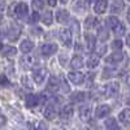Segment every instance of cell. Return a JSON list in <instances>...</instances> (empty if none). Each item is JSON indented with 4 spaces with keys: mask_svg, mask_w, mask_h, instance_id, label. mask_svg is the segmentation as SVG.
Instances as JSON below:
<instances>
[{
    "mask_svg": "<svg viewBox=\"0 0 130 130\" xmlns=\"http://www.w3.org/2000/svg\"><path fill=\"white\" fill-rule=\"evenodd\" d=\"M59 50L56 43H46V44H42L40 47V53L44 57H48V56H52L53 53H56Z\"/></svg>",
    "mask_w": 130,
    "mask_h": 130,
    "instance_id": "cell-1",
    "label": "cell"
},
{
    "mask_svg": "<svg viewBox=\"0 0 130 130\" xmlns=\"http://www.w3.org/2000/svg\"><path fill=\"white\" fill-rule=\"evenodd\" d=\"M29 13V7L26 3H17L14 7V14L17 18H25Z\"/></svg>",
    "mask_w": 130,
    "mask_h": 130,
    "instance_id": "cell-2",
    "label": "cell"
},
{
    "mask_svg": "<svg viewBox=\"0 0 130 130\" xmlns=\"http://www.w3.org/2000/svg\"><path fill=\"white\" fill-rule=\"evenodd\" d=\"M59 37H60V40L64 43L65 46H72V31L67 27H64L59 31Z\"/></svg>",
    "mask_w": 130,
    "mask_h": 130,
    "instance_id": "cell-3",
    "label": "cell"
},
{
    "mask_svg": "<svg viewBox=\"0 0 130 130\" xmlns=\"http://www.w3.org/2000/svg\"><path fill=\"white\" fill-rule=\"evenodd\" d=\"M68 77H69L70 82H72L73 85H75V86L82 85V83H83V79H85V75H83V73H81V72H70V73L68 74Z\"/></svg>",
    "mask_w": 130,
    "mask_h": 130,
    "instance_id": "cell-4",
    "label": "cell"
},
{
    "mask_svg": "<svg viewBox=\"0 0 130 130\" xmlns=\"http://www.w3.org/2000/svg\"><path fill=\"white\" fill-rule=\"evenodd\" d=\"M122 60H124V53H122L121 51H115L112 55H109V56L105 59V61H107L108 64H113V65L121 62Z\"/></svg>",
    "mask_w": 130,
    "mask_h": 130,
    "instance_id": "cell-5",
    "label": "cell"
},
{
    "mask_svg": "<svg viewBox=\"0 0 130 130\" xmlns=\"http://www.w3.org/2000/svg\"><path fill=\"white\" fill-rule=\"evenodd\" d=\"M109 113H111V107L107 105V104H102L95 109V117L96 118H104Z\"/></svg>",
    "mask_w": 130,
    "mask_h": 130,
    "instance_id": "cell-6",
    "label": "cell"
},
{
    "mask_svg": "<svg viewBox=\"0 0 130 130\" xmlns=\"http://www.w3.org/2000/svg\"><path fill=\"white\" fill-rule=\"evenodd\" d=\"M79 117L82 121H89L91 117V105L90 104H85L79 107Z\"/></svg>",
    "mask_w": 130,
    "mask_h": 130,
    "instance_id": "cell-7",
    "label": "cell"
},
{
    "mask_svg": "<svg viewBox=\"0 0 130 130\" xmlns=\"http://www.w3.org/2000/svg\"><path fill=\"white\" fill-rule=\"evenodd\" d=\"M46 74H47V70L44 68H37L35 70H32V78L37 83H42L46 78Z\"/></svg>",
    "mask_w": 130,
    "mask_h": 130,
    "instance_id": "cell-8",
    "label": "cell"
},
{
    "mask_svg": "<svg viewBox=\"0 0 130 130\" xmlns=\"http://www.w3.org/2000/svg\"><path fill=\"white\" fill-rule=\"evenodd\" d=\"M57 116V109H56V105L53 103H50L46 108H44V117L47 120H53Z\"/></svg>",
    "mask_w": 130,
    "mask_h": 130,
    "instance_id": "cell-9",
    "label": "cell"
},
{
    "mask_svg": "<svg viewBox=\"0 0 130 130\" xmlns=\"http://www.w3.org/2000/svg\"><path fill=\"white\" fill-rule=\"evenodd\" d=\"M69 18H70V16L67 9H59L56 12V21L59 24H67Z\"/></svg>",
    "mask_w": 130,
    "mask_h": 130,
    "instance_id": "cell-10",
    "label": "cell"
},
{
    "mask_svg": "<svg viewBox=\"0 0 130 130\" xmlns=\"http://www.w3.org/2000/svg\"><path fill=\"white\" fill-rule=\"evenodd\" d=\"M59 87H60V82L57 81V78L56 77H51L48 83H47V86H46V91L47 92H56L59 90Z\"/></svg>",
    "mask_w": 130,
    "mask_h": 130,
    "instance_id": "cell-11",
    "label": "cell"
},
{
    "mask_svg": "<svg viewBox=\"0 0 130 130\" xmlns=\"http://www.w3.org/2000/svg\"><path fill=\"white\" fill-rule=\"evenodd\" d=\"M107 7H108V2H105V0H98L94 4V12L98 14H103L107 10Z\"/></svg>",
    "mask_w": 130,
    "mask_h": 130,
    "instance_id": "cell-12",
    "label": "cell"
},
{
    "mask_svg": "<svg viewBox=\"0 0 130 130\" xmlns=\"http://www.w3.org/2000/svg\"><path fill=\"white\" fill-rule=\"evenodd\" d=\"M118 91H120V86H118L117 82H112L108 85V87H107V95L108 96H111V98H115L118 95Z\"/></svg>",
    "mask_w": 130,
    "mask_h": 130,
    "instance_id": "cell-13",
    "label": "cell"
},
{
    "mask_svg": "<svg viewBox=\"0 0 130 130\" xmlns=\"http://www.w3.org/2000/svg\"><path fill=\"white\" fill-rule=\"evenodd\" d=\"M39 95H37V94H29L27 95V98H26V105L29 107V108H32V107H37L40 102H39Z\"/></svg>",
    "mask_w": 130,
    "mask_h": 130,
    "instance_id": "cell-14",
    "label": "cell"
},
{
    "mask_svg": "<svg viewBox=\"0 0 130 130\" xmlns=\"http://www.w3.org/2000/svg\"><path fill=\"white\" fill-rule=\"evenodd\" d=\"M86 99H87V94L83 91H77L70 95V100L74 103H83Z\"/></svg>",
    "mask_w": 130,
    "mask_h": 130,
    "instance_id": "cell-15",
    "label": "cell"
},
{
    "mask_svg": "<svg viewBox=\"0 0 130 130\" xmlns=\"http://www.w3.org/2000/svg\"><path fill=\"white\" fill-rule=\"evenodd\" d=\"M74 113V108L72 104H67V105H64L62 108V111H61V118L62 120H69V118L73 116Z\"/></svg>",
    "mask_w": 130,
    "mask_h": 130,
    "instance_id": "cell-16",
    "label": "cell"
},
{
    "mask_svg": "<svg viewBox=\"0 0 130 130\" xmlns=\"http://www.w3.org/2000/svg\"><path fill=\"white\" fill-rule=\"evenodd\" d=\"M32 48H34V43L29 39H24L22 42L20 43V50L22 53H29Z\"/></svg>",
    "mask_w": 130,
    "mask_h": 130,
    "instance_id": "cell-17",
    "label": "cell"
},
{
    "mask_svg": "<svg viewBox=\"0 0 130 130\" xmlns=\"http://www.w3.org/2000/svg\"><path fill=\"white\" fill-rule=\"evenodd\" d=\"M118 118H120V121L125 125H130V109L129 108H125L120 112L118 115Z\"/></svg>",
    "mask_w": 130,
    "mask_h": 130,
    "instance_id": "cell-18",
    "label": "cell"
},
{
    "mask_svg": "<svg viewBox=\"0 0 130 130\" xmlns=\"http://www.w3.org/2000/svg\"><path fill=\"white\" fill-rule=\"evenodd\" d=\"M70 65H72L73 69H81L85 65V62H83V59L81 56H73L72 61H70Z\"/></svg>",
    "mask_w": 130,
    "mask_h": 130,
    "instance_id": "cell-19",
    "label": "cell"
},
{
    "mask_svg": "<svg viewBox=\"0 0 130 130\" xmlns=\"http://www.w3.org/2000/svg\"><path fill=\"white\" fill-rule=\"evenodd\" d=\"M120 24H121L120 20H118L116 16H109V17L107 18V26L109 27L111 30H115Z\"/></svg>",
    "mask_w": 130,
    "mask_h": 130,
    "instance_id": "cell-20",
    "label": "cell"
},
{
    "mask_svg": "<svg viewBox=\"0 0 130 130\" xmlns=\"http://www.w3.org/2000/svg\"><path fill=\"white\" fill-rule=\"evenodd\" d=\"M2 53L5 57H14L16 53H17V48H14L12 46H7V47H3Z\"/></svg>",
    "mask_w": 130,
    "mask_h": 130,
    "instance_id": "cell-21",
    "label": "cell"
},
{
    "mask_svg": "<svg viewBox=\"0 0 130 130\" xmlns=\"http://www.w3.org/2000/svg\"><path fill=\"white\" fill-rule=\"evenodd\" d=\"M52 20H53V16H52L51 10H46V12L43 13V16L40 17V21H42L44 25H47V26H50V25L52 24Z\"/></svg>",
    "mask_w": 130,
    "mask_h": 130,
    "instance_id": "cell-22",
    "label": "cell"
},
{
    "mask_svg": "<svg viewBox=\"0 0 130 130\" xmlns=\"http://www.w3.org/2000/svg\"><path fill=\"white\" fill-rule=\"evenodd\" d=\"M124 5H125L124 2H118V0H117V2H113L111 4V12L112 13H120V12H122Z\"/></svg>",
    "mask_w": 130,
    "mask_h": 130,
    "instance_id": "cell-23",
    "label": "cell"
},
{
    "mask_svg": "<svg viewBox=\"0 0 130 130\" xmlns=\"http://www.w3.org/2000/svg\"><path fill=\"white\" fill-rule=\"evenodd\" d=\"M99 62H100L99 57H98L96 55H91V56L87 59V62H86V65H87L90 69H94V68H96L98 65H99Z\"/></svg>",
    "mask_w": 130,
    "mask_h": 130,
    "instance_id": "cell-24",
    "label": "cell"
},
{
    "mask_svg": "<svg viewBox=\"0 0 130 130\" xmlns=\"http://www.w3.org/2000/svg\"><path fill=\"white\" fill-rule=\"evenodd\" d=\"M24 64L26 65L27 68H31L32 65H35V62H37V57L34 56V55H26L25 57H24Z\"/></svg>",
    "mask_w": 130,
    "mask_h": 130,
    "instance_id": "cell-25",
    "label": "cell"
},
{
    "mask_svg": "<svg viewBox=\"0 0 130 130\" xmlns=\"http://www.w3.org/2000/svg\"><path fill=\"white\" fill-rule=\"evenodd\" d=\"M85 39H86V43H87V50L92 51L95 48V37L91 35V34H87L85 37Z\"/></svg>",
    "mask_w": 130,
    "mask_h": 130,
    "instance_id": "cell-26",
    "label": "cell"
},
{
    "mask_svg": "<svg viewBox=\"0 0 130 130\" xmlns=\"http://www.w3.org/2000/svg\"><path fill=\"white\" fill-rule=\"evenodd\" d=\"M105 127L108 130H118V125H117L115 118H108V120H105Z\"/></svg>",
    "mask_w": 130,
    "mask_h": 130,
    "instance_id": "cell-27",
    "label": "cell"
},
{
    "mask_svg": "<svg viewBox=\"0 0 130 130\" xmlns=\"http://www.w3.org/2000/svg\"><path fill=\"white\" fill-rule=\"evenodd\" d=\"M20 35V30L17 27H10L8 30V38L9 39H12V40H16Z\"/></svg>",
    "mask_w": 130,
    "mask_h": 130,
    "instance_id": "cell-28",
    "label": "cell"
},
{
    "mask_svg": "<svg viewBox=\"0 0 130 130\" xmlns=\"http://www.w3.org/2000/svg\"><path fill=\"white\" fill-rule=\"evenodd\" d=\"M108 37H109V35H108V31L105 29H103V27L98 29V38H99V40L104 42V40L108 39Z\"/></svg>",
    "mask_w": 130,
    "mask_h": 130,
    "instance_id": "cell-29",
    "label": "cell"
},
{
    "mask_svg": "<svg viewBox=\"0 0 130 130\" xmlns=\"http://www.w3.org/2000/svg\"><path fill=\"white\" fill-rule=\"evenodd\" d=\"M39 20H40V16H39V13L35 10V12H32V13L30 14V17H29V21H27V22H29L30 25H34V24H37V22H38Z\"/></svg>",
    "mask_w": 130,
    "mask_h": 130,
    "instance_id": "cell-30",
    "label": "cell"
},
{
    "mask_svg": "<svg viewBox=\"0 0 130 130\" xmlns=\"http://www.w3.org/2000/svg\"><path fill=\"white\" fill-rule=\"evenodd\" d=\"M95 51H96V56H98V57L102 56V55H104V53L107 52V44H105V43H102L100 46L95 47Z\"/></svg>",
    "mask_w": 130,
    "mask_h": 130,
    "instance_id": "cell-31",
    "label": "cell"
},
{
    "mask_svg": "<svg viewBox=\"0 0 130 130\" xmlns=\"http://www.w3.org/2000/svg\"><path fill=\"white\" fill-rule=\"evenodd\" d=\"M98 20L96 18H92V17H87V20H86V27H95V26H98Z\"/></svg>",
    "mask_w": 130,
    "mask_h": 130,
    "instance_id": "cell-32",
    "label": "cell"
},
{
    "mask_svg": "<svg viewBox=\"0 0 130 130\" xmlns=\"http://www.w3.org/2000/svg\"><path fill=\"white\" fill-rule=\"evenodd\" d=\"M21 82H22V85L25 86L26 89H29V90H32V83H30V78L27 77V75H24V77L21 78Z\"/></svg>",
    "mask_w": 130,
    "mask_h": 130,
    "instance_id": "cell-33",
    "label": "cell"
},
{
    "mask_svg": "<svg viewBox=\"0 0 130 130\" xmlns=\"http://www.w3.org/2000/svg\"><path fill=\"white\" fill-rule=\"evenodd\" d=\"M113 31H115V34H116L117 37H121V35H124V34H125V26H124L122 24H120V25H118Z\"/></svg>",
    "mask_w": 130,
    "mask_h": 130,
    "instance_id": "cell-34",
    "label": "cell"
},
{
    "mask_svg": "<svg viewBox=\"0 0 130 130\" xmlns=\"http://www.w3.org/2000/svg\"><path fill=\"white\" fill-rule=\"evenodd\" d=\"M112 48H113L115 51H121V48H122V42H121L120 39H115V40L112 42Z\"/></svg>",
    "mask_w": 130,
    "mask_h": 130,
    "instance_id": "cell-35",
    "label": "cell"
},
{
    "mask_svg": "<svg viewBox=\"0 0 130 130\" xmlns=\"http://www.w3.org/2000/svg\"><path fill=\"white\" fill-rule=\"evenodd\" d=\"M8 78L5 77V75L4 74H2V75H0V86H8Z\"/></svg>",
    "mask_w": 130,
    "mask_h": 130,
    "instance_id": "cell-36",
    "label": "cell"
},
{
    "mask_svg": "<svg viewBox=\"0 0 130 130\" xmlns=\"http://www.w3.org/2000/svg\"><path fill=\"white\" fill-rule=\"evenodd\" d=\"M38 130H47V124L43 122V121H40V122L38 124Z\"/></svg>",
    "mask_w": 130,
    "mask_h": 130,
    "instance_id": "cell-37",
    "label": "cell"
},
{
    "mask_svg": "<svg viewBox=\"0 0 130 130\" xmlns=\"http://www.w3.org/2000/svg\"><path fill=\"white\" fill-rule=\"evenodd\" d=\"M61 85H62V89H64L65 91H67V92H69V90H70V89H69V86H68L67 83H65V79H64V78L61 79Z\"/></svg>",
    "mask_w": 130,
    "mask_h": 130,
    "instance_id": "cell-38",
    "label": "cell"
},
{
    "mask_svg": "<svg viewBox=\"0 0 130 130\" xmlns=\"http://www.w3.org/2000/svg\"><path fill=\"white\" fill-rule=\"evenodd\" d=\"M32 5H35L38 8H42V7H44V2H32Z\"/></svg>",
    "mask_w": 130,
    "mask_h": 130,
    "instance_id": "cell-39",
    "label": "cell"
},
{
    "mask_svg": "<svg viewBox=\"0 0 130 130\" xmlns=\"http://www.w3.org/2000/svg\"><path fill=\"white\" fill-rule=\"evenodd\" d=\"M47 4L51 5V7H55V5L57 4V2H55V0H50V2H47Z\"/></svg>",
    "mask_w": 130,
    "mask_h": 130,
    "instance_id": "cell-40",
    "label": "cell"
},
{
    "mask_svg": "<svg viewBox=\"0 0 130 130\" xmlns=\"http://www.w3.org/2000/svg\"><path fill=\"white\" fill-rule=\"evenodd\" d=\"M4 10V2H0V13Z\"/></svg>",
    "mask_w": 130,
    "mask_h": 130,
    "instance_id": "cell-41",
    "label": "cell"
},
{
    "mask_svg": "<svg viewBox=\"0 0 130 130\" xmlns=\"http://www.w3.org/2000/svg\"><path fill=\"white\" fill-rule=\"evenodd\" d=\"M126 44H127V46L130 47V34H129V35L126 37Z\"/></svg>",
    "mask_w": 130,
    "mask_h": 130,
    "instance_id": "cell-42",
    "label": "cell"
},
{
    "mask_svg": "<svg viewBox=\"0 0 130 130\" xmlns=\"http://www.w3.org/2000/svg\"><path fill=\"white\" fill-rule=\"evenodd\" d=\"M126 17H127V21H129V24H130V7H129V9H127V14H126Z\"/></svg>",
    "mask_w": 130,
    "mask_h": 130,
    "instance_id": "cell-43",
    "label": "cell"
},
{
    "mask_svg": "<svg viewBox=\"0 0 130 130\" xmlns=\"http://www.w3.org/2000/svg\"><path fill=\"white\" fill-rule=\"evenodd\" d=\"M3 50V44H2V42H0V51Z\"/></svg>",
    "mask_w": 130,
    "mask_h": 130,
    "instance_id": "cell-44",
    "label": "cell"
},
{
    "mask_svg": "<svg viewBox=\"0 0 130 130\" xmlns=\"http://www.w3.org/2000/svg\"><path fill=\"white\" fill-rule=\"evenodd\" d=\"M127 104L130 105V98H129V99H127Z\"/></svg>",
    "mask_w": 130,
    "mask_h": 130,
    "instance_id": "cell-45",
    "label": "cell"
}]
</instances>
